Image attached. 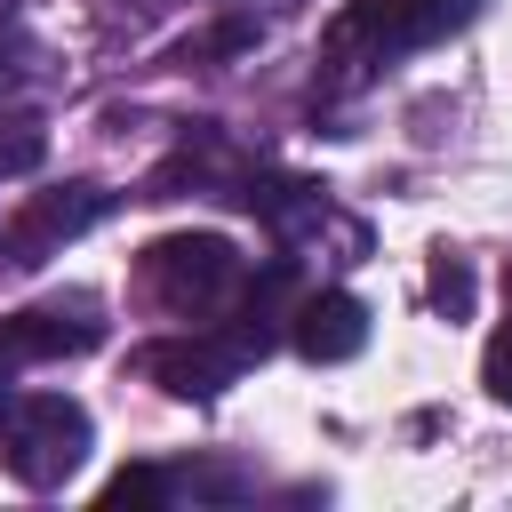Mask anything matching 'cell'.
<instances>
[{
    "label": "cell",
    "mask_w": 512,
    "mask_h": 512,
    "mask_svg": "<svg viewBox=\"0 0 512 512\" xmlns=\"http://www.w3.org/2000/svg\"><path fill=\"white\" fill-rule=\"evenodd\" d=\"M0 456H8V472H16L24 488H56V480H72L80 456H88V408L64 400V392H32V400H16V408H8V432H0Z\"/></svg>",
    "instance_id": "3957f363"
},
{
    "label": "cell",
    "mask_w": 512,
    "mask_h": 512,
    "mask_svg": "<svg viewBox=\"0 0 512 512\" xmlns=\"http://www.w3.org/2000/svg\"><path fill=\"white\" fill-rule=\"evenodd\" d=\"M240 48H256V24H248V16H232V24L200 32V40H184V48H176V64H208V56H240Z\"/></svg>",
    "instance_id": "30bf717a"
},
{
    "label": "cell",
    "mask_w": 512,
    "mask_h": 512,
    "mask_svg": "<svg viewBox=\"0 0 512 512\" xmlns=\"http://www.w3.org/2000/svg\"><path fill=\"white\" fill-rule=\"evenodd\" d=\"M432 304H440V312H472V272H464L456 256L432 264Z\"/></svg>",
    "instance_id": "8fae6325"
},
{
    "label": "cell",
    "mask_w": 512,
    "mask_h": 512,
    "mask_svg": "<svg viewBox=\"0 0 512 512\" xmlns=\"http://www.w3.org/2000/svg\"><path fill=\"white\" fill-rule=\"evenodd\" d=\"M232 368H240V344H232V336H176V344H152V352H144V376H152L160 392H176V400L224 392Z\"/></svg>",
    "instance_id": "8992f818"
},
{
    "label": "cell",
    "mask_w": 512,
    "mask_h": 512,
    "mask_svg": "<svg viewBox=\"0 0 512 512\" xmlns=\"http://www.w3.org/2000/svg\"><path fill=\"white\" fill-rule=\"evenodd\" d=\"M360 344H368V312H360V296L320 288V296L296 304V352H304V360H352Z\"/></svg>",
    "instance_id": "52a82bcc"
},
{
    "label": "cell",
    "mask_w": 512,
    "mask_h": 512,
    "mask_svg": "<svg viewBox=\"0 0 512 512\" xmlns=\"http://www.w3.org/2000/svg\"><path fill=\"white\" fill-rule=\"evenodd\" d=\"M104 344V320L88 304H40V312H8L0 320V408H8V376L24 360H64V352H96Z\"/></svg>",
    "instance_id": "5b68a950"
},
{
    "label": "cell",
    "mask_w": 512,
    "mask_h": 512,
    "mask_svg": "<svg viewBox=\"0 0 512 512\" xmlns=\"http://www.w3.org/2000/svg\"><path fill=\"white\" fill-rule=\"evenodd\" d=\"M472 16H480V0H352L320 40V88L344 96V88L376 80L384 64H400L408 48H432V40L464 32Z\"/></svg>",
    "instance_id": "6da1fadb"
},
{
    "label": "cell",
    "mask_w": 512,
    "mask_h": 512,
    "mask_svg": "<svg viewBox=\"0 0 512 512\" xmlns=\"http://www.w3.org/2000/svg\"><path fill=\"white\" fill-rule=\"evenodd\" d=\"M176 480L160 472V464H120L112 480H104V504H160Z\"/></svg>",
    "instance_id": "9c48e42d"
},
{
    "label": "cell",
    "mask_w": 512,
    "mask_h": 512,
    "mask_svg": "<svg viewBox=\"0 0 512 512\" xmlns=\"http://www.w3.org/2000/svg\"><path fill=\"white\" fill-rule=\"evenodd\" d=\"M480 376H488V392H496V400H512V320L488 336V352H480Z\"/></svg>",
    "instance_id": "7c38bea8"
},
{
    "label": "cell",
    "mask_w": 512,
    "mask_h": 512,
    "mask_svg": "<svg viewBox=\"0 0 512 512\" xmlns=\"http://www.w3.org/2000/svg\"><path fill=\"white\" fill-rule=\"evenodd\" d=\"M240 248L224 240V232H168V240H152L144 256H136V288L160 304V312H176V320H200V312H216L232 288H240Z\"/></svg>",
    "instance_id": "7a4b0ae2"
},
{
    "label": "cell",
    "mask_w": 512,
    "mask_h": 512,
    "mask_svg": "<svg viewBox=\"0 0 512 512\" xmlns=\"http://www.w3.org/2000/svg\"><path fill=\"white\" fill-rule=\"evenodd\" d=\"M48 160V128H40V112H8L0 120V176H32Z\"/></svg>",
    "instance_id": "ba28073f"
},
{
    "label": "cell",
    "mask_w": 512,
    "mask_h": 512,
    "mask_svg": "<svg viewBox=\"0 0 512 512\" xmlns=\"http://www.w3.org/2000/svg\"><path fill=\"white\" fill-rule=\"evenodd\" d=\"M112 216V192L104 184H56V192H32L16 216H8V232H0V264L8 272H40L64 240H80L88 224H104Z\"/></svg>",
    "instance_id": "277c9868"
}]
</instances>
